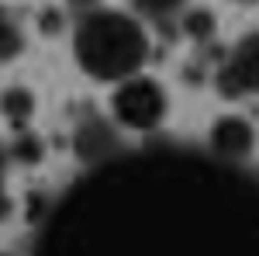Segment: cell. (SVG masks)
I'll list each match as a JSON object with an SVG mask.
<instances>
[{
  "instance_id": "cell-1",
  "label": "cell",
  "mask_w": 259,
  "mask_h": 256,
  "mask_svg": "<svg viewBox=\"0 0 259 256\" xmlns=\"http://www.w3.org/2000/svg\"><path fill=\"white\" fill-rule=\"evenodd\" d=\"M31 256H259V187L214 156L111 159L52 204Z\"/></svg>"
},
{
  "instance_id": "cell-2",
  "label": "cell",
  "mask_w": 259,
  "mask_h": 256,
  "mask_svg": "<svg viewBox=\"0 0 259 256\" xmlns=\"http://www.w3.org/2000/svg\"><path fill=\"white\" fill-rule=\"evenodd\" d=\"M149 56H152L149 28L128 11L94 7L83 11L73 24V59L97 83L118 87L124 80L139 77Z\"/></svg>"
},
{
  "instance_id": "cell-3",
  "label": "cell",
  "mask_w": 259,
  "mask_h": 256,
  "mask_svg": "<svg viewBox=\"0 0 259 256\" xmlns=\"http://www.w3.org/2000/svg\"><path fill=\"white\" fill-rule=\"evenodd\" d=\"M111 118L128 132H156L169 115V94L156 77L139 73L111 90Z\"/></svg>"
},
{
  "instance_id": "cell-4",
  "label": "cell",
  "mask_w": 259,
  "mask_h": 256,
  "mask_svg": "<svg viewBox=\"0 0 259 256\" xmlns=\"http://www.w3.org/2000/svg\"><path fill=\"white\" fill-rule=\"evenodd\" d=\"M214 87L228 100L259 94V31H249L235 42V49L225 56L214 73Z\"/></svg>"
},
{
  "instance_id": "cell-5",
  "label": "cell",
  "mask_w": 259,
  "mask_h": 256,
  "mask_svg": "<svg viewBox=\"0 0 259 256\" xmlns=\"http://www.w3.org/2000/svg\"><path fill=\"white\" fill-rule=\"evenodd\" d=\"M259 145L256 125L245 115H218L207 128V153L225 166H242Z\"/></svg>"
},
{
  "instance_id": "cell-6",
  "label": "cell",
  "mask_w": 259,
  "mask_h": 256,
  "mask_svg": "<svg viewBox=\"0 0 259 256\" xmlns=\"http://www.w3.org/2000/svg\"><path fill=\"white\" fill-rule=\"evenodd\" d=\"M73 149H76V156L83 163H90V166H104V163H111L114 156V149H118V142H114V132L97 118H87L76 125V135H73Z\"/></svg>"
},
{
  "instance_id": "cell-7",
  "label": "cell",
  "mask_w": 259,
  "mask_h": 256,
  "mask_svg": "<svg viewBox=\"0 0 259 256\" xmlns=\"http://www.w3.org/2000/svg\"><path fill=\"white\" fill-rule=\"evenodd\" d=\"M35 107H38V100H35V94L28 87H7L0 94V115L14 128V135L18 132H28V125L35 118Z\"/></svg>"
},
{
  "instance_id": "cell-8",
  "label": "cell",
  "mask_w": 259,
  "mask_h": 256,
  "mask_svg": "<svg viewBox=\"0 0 259 256\" xmlns=\"http://www.w3.org/2000/svg\"><path fill=\"white\" fill-rule=\"evenodd\" d=\"M187 4L190 0H132V11H135V18L149 21V24L169 28V24L183 21V14L190 11Z\"/></svg>"
},
{
  "instance_id": "cell-9",
  "label": "cell",
  "mask_w": 259,
  "mask_h": 256,
  "mask_svg": "<svg viewBox=\"0 0 259 256\" xmlns=\"http://www.w3.org/2000/svg\"><path fill=\"white\" fill-rule=\"evenodd\" d=\"M180 31L190 42H211L214 31H218V21H214V14L207 7H190L183 14V21H180Z\"/></svg>"
},
{
  "instance_id": "cell-10",
  "label": "cell",
  "mask_w": 259,
  "mask_h": 256,
  "mask_svg": "<svg viewBox=\"0 0 259 256\" xmlns=\"http://www.w3.org/2000/svg\"><path fill=\"white\" fill-rule=\"evenodd\" d=\"M21 52H24V31H21L18 21L0 7V66L14 62Z\"/></svg>"
},
{
  "instance_id": "cell-11",
  "label": "cell",
  "mask_w": 259,
  "mask_h": 256,
  "mask_svg": "<svg viewBox=\"0 0 259 256\" xmlns=\"http://www.w3.org/2000/svg\"><path fill=\"white\" fill-rule=\"evenodd\" d=\"M7 159H14L21 166H35V163L45 159V142H41L31 128H28V132H18L14 142H11V149H7Z\"/></svg>"
},
{
  "instance_id": "cell-12",
  "label": "cell",
  "mask_w": 259,
  "mask_h": 256,
  "mask_svg": "<svg viewBox=\"0 0 259 256\" xmlns=\"http://www.w3.org/2000/svg\"><path fill=\"white\" fill-rule=\"evenodd\" d=\"M7 211V187H4V149H0V218Z\"/></svg>"
},
{
  "instance_id": "cell-13",
  "label": "cell",
  "mask_w": 259,
  "mask_h": 256,
  "mask_svg": "<svg viewBox=\"0 0 259 256\" xmlns=\"http://www.w3.org/2000/svg\"><path fill=\"white\" fill-rule=\"evenodd\" d=\"M66 4L80 7V14H83V11H94V7H100V0H66Z\"/></svg>"
},
{
  "instance_id": "cell-14",
  "label": "cell",
  "mask_w": 259,
  "mask_h": 256,
  "mask_svg": "<svg viewBox=\"0 0 259 256\" xmlns=\"http://www.w3.org/2000/svg\"><path fill=\"white\" fill-rule=\"evenodd\" d=\"M232 4H242V7H252V4H259V0H232Z\"/></svg>"
},
{
  "instance_id": "cell-15",
  "label": "cell",
  "mask_w": 259,
  "mask_h": 256,
  "mask_svg": "<svg viewBox=\"0 0 259 256\" xmlns=\"http://www.w3.org/2000/svg\"><path fill=\"white\" fill-rule=\"evenodd\" d=\"M0 256H14V253H0Z\"/></svg>"
}]
</instances>
